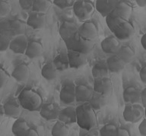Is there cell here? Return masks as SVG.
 <instances>
[{"mask_svg": "<svg viewBox=\"0 0 146 136\" xmlns=\"http://www.w3.org/2000/svg\"><path fill=\"white\" fill-rule=\"evenodd\" d=\"M76 122L81 129L90 131L97 124V116L88 102H84L76 107Z\"/></svg>", "mask_w": 146, "mask_h": 136, "instance_id": "1", "label": "cell"}, {"mask_svg": "<svg viewBox=\"0 0 146 136\" xmlns=\"http://www.w3.org/2000/svg\"><path fill=\"white\" fill-rule=\"evenodd\" d=\"M18 101L21 107L28 111L40 110L43 105V98L33 89L26 88L20 92Z\"/></svg>", "mask_w": 146, "mask_h": 136, "instance_id": "2", "label": "cell"}, {"mask_svg": "<svg viewBox=\"0 0 146 136\" xmlns=\"http://www.w3.org/2000/svg\"><path fill=\"white\" fill-rule=\"evenodd\" d=\"M68 50L81 52L83 54H88L92 49V42L91 40L85 39L76 33L73 36L64 40Z\"/></svg>", "mask_w": 146, "mask_h": 136, "instance_id": "3", "label": "cell"}, {"mask_svg": "<svg viewBox=\"0 0 146 136\" xmlns=\"http://www.w3.org/2000/svg\"><path fill=\"white\" fill-rule=\"evenodd\" d=\"M73 12L80 21L88 20L94 12V5L91 0H77L73 5Z\"/></svg>", "mask_w": 146, "mask_h": 136, "instance_id": "4", "label": "cell"}, {"mask_svg": "<svg viewBox=\"0 0 146 136\" xmlns=\"http://www.w3.org/2000/svg\"><path fill=\"white\" fill-rule=\"evenodd\" d=\"M145 108L139 103L137 104H126L123 116L126 122L136 123L142 119Z\"/></svg>", "mask_w": 146, "mask_h": 136, "instance_id": "5", "label": "cell"}, {"mask_svg": "<svg viewBox=\"0 0 146 136\" xmlns=\"http://www.w3.org/2000/svg\"><path fill=\"white\" fill-rule=\"evenodd\" d=\"M113 33L119 41L127 40L134 35V27L129 20H124L116 27Z\"/></svg>", "mask_w": 146, "mask_h": 136, "instance_id": "6", "label": "cell"}, {"mask_svg": "<svg viewBox=\"0 0 146 136\" xmlns=\"http://www.w3.org/2000/svg\"><path fill=\"white\" fill-rule=\"evenodd\" d=\"M78 33L80 36L88 40H93L98 36V27L92 21H84L78 29Z\"/></svg>", "mask_w": 146, "mask_h": 136, "instance_id": "7", "label": "cell"}, {"mask_svg": "<svg viewBox=\"0 0 146 136\" xmlns=\"http://www.w3.org/2000/svg\"><path fill=\"white\" fill-rule=\"evenodd\" d=\"M28 40L25 34L15 36L11 39L9 44V49L15 54H25Z\"/></svg>", "mask_w": 146, "mask_h": 136, "instance_id": "8", "label": "cell"}, {"mask_svg": "<svg viewBox=\"0 0 146 136\" xmlns=\"http://www.w3.org/2000/svg\"><path fill=\"white\" fill-rule=\"evenodd\" d=\"M46 21V18L45 14L31 11L28 14V18L26 24L27 26L31 27L32 29H39L44 27Z\"/></svg>", "mask_w": 146, "mask_h": 136, "instance_id": "9", "label": "cell"}, {"mask_svg": "<svg viewBox=\"0 0 146 136\" xmlns=\"http://www.w3.org/2000/svg\"><path fill=\"white\" fill-rule=\"evenodd\" d=\"M59 106L52 103H46L43 104L40 109V114L42 117L46 120L50 121L58 119L59 113Z\"/></svg>", "mask_w": 146, "mask_h": 136, "instance_id": "10", "label": "cell"}, {"mask_svg": "<svg viewBox=\"0 0 146 136\" xmlns=\"http://www.w3.org/2000/svg\"><path fill=\"white\" fill-rule=\"evenodd\" d=\"M59 99L64 104H71L75 101V86L72 82L66 83L62 88Z\"/></svg>", "mask_w": 146, "mask_h": 136, "instance_id": "11", "label": "cell"}, {"mask_svg": "<svg viewBox=\"0 0 146 136\" xmlns=\"http://www.w3.org/2000/svg\"><path fill=\"white\" fill-rule=\"evenodd\" d=\"M69 67L78 69L83 67L87 63V56L85 54L81 52L68 50L67 52Z\"/></svg>", "mask_w": 146, "mask_h": 136, "instance_id": "12", "label": "cell"}, {"mask_svg": "<svg viewBox=\"0 0 146 136\" xmlns=\"http://www.w3.org/2000/svg\"><path fill=\"white\" fill-rule=\"evenodd\" d=\"M113 84L111 79L108 77L96 78L94 81V91L107 95L112 92Z\"/></svg>", "mask_w": 146, "mask_h": 136, "instance_id": "13", "label": "cell"}, {"mask_svg": "<svg viewBox=\"0 0 146 136\" xmlns=\"http://www.w3.org/2000/svg\"><path fill=\"white\" fill-rule=\"evenodd\" d=\"M101 49L104 53L109 54H116L120 47V42L116 36H108L103 39L100 43Z\"/></svg>", "mask_w": 146, "mask_h": 136, "instance_id": "14", "label": "cell"}, {"mask_svg": "<svg viewBox=\"0 0 146 136\" xmlns=\"http://www.w3.org/2000/svg\"><path fill=\"white\" fill-rule=\"evenodd\" d=\"M119 0H96L95 8L105 18L115 8Z\"/></svg>", "mask_w": 146, "mask_h": 136, "instance_id": "15", "label": "cell"}, {"mask_svg": "<svg viewBox=\"0 0 146 136\" xmlns=\"http://www.w3.org/2000/svg\"><path fill=\"white\" fill-rule=\"evenodd\" d=\"M5 115L11 118H18L21 113V106L18 101L15 99H9L3 105Z\"/></svg>", "mask_w": 146, "mask_h": 136, "instance_id": "16", "label": "cell"}, {"mask_svg": "<svg viewBox=\"0 0 146 136\" xmlns=\"http://www.w3.org/2000/svg\"><path fill=\"white\" fill-rule=\"evenodd\" d=\"M123 100L125 104H137L141 102V92L134 86H129L124 89Z\"/></svg>", "mask_w": 146, "mask_h": 136, "instance_id": "17", "label": "cell"}, {"mask_svg": "<svg viewBox=\"0 0 146 136\" xmlns=\"http://www.w3.org/2000/svg\"><path fill=\"white\" fill-rule=\"evenodd\" d=\"M58 120L63 122L64 123L72 124L76 122V109L73 107H67L59 110Z\"/></svg>", "mask_w": 146, "mask_h": 136, "instance_id": "18", "label": "cell"}, {"mask_svg": "<svg viewBox=\"0 0 146 136\" xmlns=\"http://www.w3.org/2000/svg\"><path fill=\"white\" fill-rule=\"evenodd\" d=\"M78 27L75 23L66 20L62 23V24L60 25L59 33L64 41L78 33Z\"/></svg>", "mask_w": 146, "mask_h": 136, "instance_id": "19", "label": "cell"}, {"mask_svg": "<svg viewBox=\"0 0 146 136\" xmlns=\"http://www.w3.org/2000/svg\"><path fill=\"white\" fill-rule=\"evenodd\" d=\"M30 69L25 63H20L12 71L11 76L17 82H23L27 81L30 76Z\"/></svg>", "mask_w": 146, "mask_h": 136, "instance_id": "20", "label": "cell"}, {"mask_svg": "<svg viewBox=\"0 0 146 136\" xmlns=\"http://www.w3.org/2000/svg\"><path fill=\"white\" fill-rule=\"evenodd\" d=\"M112 12L116 16L123 18V20H129V18L132 15V8L127 2H119L118 4L115 7V8L112 11Z\"/></svg>", "mask_w": 146, "mask_h": 136, "instance_id": "21", "label": "cell"}, {"mask_svg": "<svg viewBox=\"0 0 146 136\" xmlns=\"http://www.w3.org/2000/svg\"><path fill=\"white\" fill-rule=\"evenodd\" d=\"M93 91L90 87L84 85L75 86V101L84 103L88 102Z\"/></svg>", "mask_w": 146, "mask_h": 136, "instance_id": "22", "label": "cell"}, {"mask_svg": "<svg viewBox=\"0 0 146 136\" xmlns=\"http://www.w3.org/2000/svg\"><path fill=\"white\" fill-rule=\"evenodd\" d=\"M107 64L109 71L113 73H120L125 68V63L116 54L109 57L107 60Z\"/></svg>", "mask_w": 146, "mask_h": 136, "instance_id": "23", "label": "cell"}, {"mask_svg": "<svg viewBox=\"0 0 146 136\" xmlns=\"http://www.w3.org/2000/svg\"><path fill=\"white\" fill-rule=\"evenodd\" d=\"M43 52V45L37 41H32L27 44L25 55L31 59L38 58Z\"/></svg>", "mask_w": 146, "mask_h": 136, "instance_id": "24", "label": "cell"}, {"mask_svg": "<svg viewBox=\"0 0 146 136\" xmlns=\"http://www.w3.org/2000/svg\"><path fill=\"white\" fill-rule=\"evenodd\" d=\"M88 103L93 107L94 110H99L102 109L107 104V98L106 95H103L101 93L97 92L94 91L91 97L88 101Z\"/></svg>", "mask_w": 146, "mask_h": 136, "instance_id": "25", "label": "cell"}, {"mask_svg": "<svg viewBox=\"0 0 146 136\" xmlns=\"http://www.w3.org/2000/svg\"><path fill=\"white\" fill-rule=\"evenodd\" d=\"M31 127L27 122L23 119H18L15 121L11 127L12 133L16 136H26L28 129Z\"/></svg>", "mask_w": 146, "mask_h": 136, "instance_id": "26", "label": "cell"}, {"mask_svg": "<svg viewBox=\"0 0 146 136\" xmlns=\"http://www.w3.org/2000/svg\"><path fill=\"white\" fill-rule=\"evenodd\" d=\"M91 73H92V76L94 79L108 76L110 71L107 63H105L104 61L97 62L92 67Z\"/></svg>", "mask_w": 146, "mask_h": 136, "instance_id": "27", "label": "cell"}, {"mask_svg": "<svg viewBox=\"0 0 146 136\" xmlns=\"http://www.w3.org/2000/svg\"><path fill=\"white\" fill-rule=\"evenodd\" d=\"M116 54L125 63H129L132 61L135 56L134 50L128 45L120 46Z\"/></svg>", "mask_w": 146, "mask_h": 136, "instance_id": "28", "label": "cell"}, {"mask_svg": "<svg viewBox=\"0 0 146 136\" xmlns=\"http://www.w3.org/2000/svg\"><path fill=\"white\" fill-rule=\"evenodd\" d=\"M26 22L20 19L10 20V26L13 36L25 34L26 31Z\"/></svg>", "mask_w": 146, "mask_h": 136, "instance_id": "29", "label": "cell"}, {"mask_svg": "<svg viewBox=\"0 0 146 136\" xmlns=\"http://www.w3.org/2000/svg\"><path fill=\"white\" fill-rule=\"evenodd\" d=\"M57 69L53 63H46L41 69V75L46 80H52L56 78Z\"/></svg>", "mask_w": 146, "mask_h": 136, "instance_id": "30", "label": "cell"}, {"mask_svg": "<svg viewBox=\"0 0 146 136\" xmlns=\"http://www.w3.org/2000/svg\"><path fill=\"white\" fill-rule=\"evenodd\" d=\"M52 63L58 71H64L69 67L67 54H64V53H60L55 57Z\"/></svg>", "mask_w": 146, "mask_h": 136, "instance_id": "31", "label": "cell"}, {"mask_svg": "<svg viewBox=\"0 0 146 136\" xmlns=\"http://www.w3.org/2000/svg\"><path fill=\"white\" fill-rule=\"evenodd\" d=\"M51 6L52 2L50 0H34L32 11L46 14Z\"/></svg>", "mask_w": 146, "mask_h": 136, "instance_id": "32", "label": "cell"}, {"mask_svg": "<svg viewBox=\"0 0 146 136\" xmlns=\"http://www.w3.org/2000/svg\"><path fill=\"white\" fill-rule=\"evenodd\" d=\"M51 133L52 136H66L68 135V129L66 123L59 120L52 126Z\"/></svg>", "mask_w": 146, "mask_h": 136, "instance_id": "33", "label": "cell"}, {"mask_svg": "<svg viewBox=\"0 0 146 136\" xmlns=\"http://www.w3.org/2000/svg\"><path fill=\"white\" fill-rule=\"evenodd\" d=\"M117 128L116 125L108 123L104 125L100 129V136H116Z\"/></svg>", "mask_w": 146, "mask_h": 136, "instance_id": "34", "label": "cell"}, {"mask_svg": "<svg viewBox=\"0 0 146 136\" xmlns=\"http://www.w3.org/2000/svg\"><path fill=\"white\" fill-rule=\"evenodd\" d=\"M0 34L5 35L9 38H11V36H13L10 26V21L3 20L0 22Z\"/></svg>", "mask_w": 146, "mask_h": 136, "instance_id": "35", "label": "cell"}, {"mask_svg": "<svg viewBox=\"0 0 146 136\" xmlns=\"http://www.w3.org/2000/svg\"><path fill=\"white\" fill-rule=\"evenodd\" d=\"M11 5L5 0H0V18H5L11 12Z\"/></svg>", "mask_w": 146, "mask_h": 136, "instance_id": "36", "label": "cell"}, {"mask_svg": "<svg viewBox=\"0 0 146 136\" xmlns=\"http://www.w3.org/2000/svg\"><path fill=\"white\" fill-rule=\"evenodd\" d=\"M75 0H53V4L61 9H66L72 7Z\"/></svg>", "mask_w": 146, "mask_h": 136, "instance_id": "37", "label": "cell"}, {"mask_svg": "<svg viewBox=\"0 0 146 136\" xmlns=\"http://www.w3.org/2000/svg\"><path fill=\"white\" fill-rule=\"evenodd\" d=\"M10 41H11V38L2 34H0V52H5L8 48H9Z\"/></svg>", "mask_w": 146, "mask_h": 136, "instance_id": "38", "label": "cell"}, {"mask_svg": "<svg viewBox=\"0 0 146 136\" xmlns=\"http://www.w3.org/2000/svg\"><path fill=\"white\" fill-rule=\"evenodd\" d=\"M19 5L24 11H32L34 0H19Z\"/></svg>", "mask_w": 146, "mask_h": 136, "instance_id": "39", "label": "cell"}, {"mask_svg": "<svg viewBox=\"0 0 146 136\" xmlns=\"http://www.w3.org/2000/svg\"><path fill=\"white\" fill-rule=\"evenodd\" d=\"M9 79V75L3 69L0 67V88H2L5 85Z\"/></svg>", "mask_w": 146, "mask_h": 136, "instance_id": "40", "label": "cell"}, {"mask_svg": "<svg viewBox=\"0 0 146 136\" xmlns=\"http://www.w3.org/2000/svg\"><path fill=\"white\" fill-rule=\"evenodd\" d=\"M139 131L141 135L146 136V119L142 120L139 126Z\"/></svg>", "mask_w": 146, "mask_h": 136, "instance_id": "41", "label": "cell"}, {"mask_svg": "<svg viewBox=\"0 0 146 136\" xmlns=\"http://www.w3.org/2000/svg\"><path fill=\"white\" fill-rule=\"evenodd\" d=\"M139 77H140L141 81L146 85V66L143 67L141 69L140 72H139Z\"/></svg>", "mask_w": 146, "mask_h": 136, "instance_id": "42", "label": "cell"}, {"mask_svg": "<svg viewBox=\"0 0 146 136\" xmlns=\"http://www.w3.org/2000/svg\"><path fill=\"white\" fill-rule=\"evenodd\" d=\"M130 135L129 132L127 129L124 128H117V131H116V136H129Z\"/></svg>", "mask_w": 146, "mask_h": 136, "instance_id": "43", "label": "cell"}, {"mask_svg": "<svg viewBox=\"0 0 146 136\" xmlns=\"http://www.w3.org/2000/svg\"><path fill=\"white\" fill-rule=\"evenodd\" d=\"M141 102L144 107H146V88L141 92Z\"/></svg>", "mask_w": 146, "mask_h": 136, "instance_id": "44", "label": "cell"}, {"mask_svg": "<svg viewBox=\"0 0 146 136\" xmlns=\"http://www.w3.org/2000/svg\"><path fill=\"white\" fill-rule=\"evenodd\" d=\"M39 134L38 132H37V131H36V129H34V128H30L29 129H28V131H27V135H26V136H38Z\"/></svg>", "mask_w": 146, "mask_h": 136, "instance_id": "45", "label": "cell"}, {"mask_svg": "<svg viewBox=\"0 0 146 136\" xmlns=\"http://www.w3.org/2000/svg\"><path fill=\"white\" fill-rule=\"evenodd\" d=\"M141 46L143 47L144 49L146 50V33L144 34L143 36H141Z\"/></svg>", "mask_w": 146, "mask_h": 136, "instance_id": "46", "label": "cell"}, {"mask_svg": "<svg viewBox=\"0 0 146 136\" xmlns=\"http://www.w3.org/2000/svg\"><path fill=\"white\" fill-rule=\"evenodd\" d=\"M137 5L141 8L146 7V0H135Z\"/></svg>", "mask_w": 146, "mask_h": 136, "instance_id": "47", "label": "cell"}, {"mask_svg": "<svg viewBox=\"0 0 146 136\" xmlns=\"http://www.w3.org/2000/svg\"><path fill=\"white\" fill-rule=\"evenodd\" d=\"M4 116H5L4 107H3V105H2V104H0V120H2Z\"/></svg>", "mask_w": 146, "mask_h": 136, "instance_id": "48", "label": "cell"}, {"mask_svg": "<svg viewBox=\"0 0 146 136\" xmlns=\"http://www.w3.org/2000/svg\"><path fill=\"white\" fill-rule=\"evenodd\" d=\"M144 116H145V118H146V107H145V111H144Z\"/></svg>", "mask_w": 146, "mask_h": 136, "instance_id": "49", "label": "cell"}, {"mask_svg": "<svg viewBox=\"0 0 146 136\" xmlns=\"http://www.w3.org/2000/svg\"><path fill=\"white\" fill-rule=\"evenodd\" d=\"M0 129H1V125H0Z\"/></svg>", "mask_w": 146, "mask_h": 136, "instance_id": "50", "label": "cell"}]
</instances>
